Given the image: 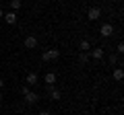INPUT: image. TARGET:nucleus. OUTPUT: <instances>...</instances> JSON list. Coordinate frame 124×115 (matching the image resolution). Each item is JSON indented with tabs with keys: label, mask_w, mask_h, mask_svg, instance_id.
Returning a JSON list of instances; mask_svg holds the SVG:
<instances>
[{
	"label": "nucleus",
	"mask_w": 124,
	"mask_h": 115,
	"mask_svg": "<svg viewBox=\"0 0 124 115\" xmlns=\"http://www.w3.org/2000/svg\"><path fill=\"white\" fill-rule=\"evenodd\" d=\"M2 86H4V80H2V78H0V89H2Z\"/></svg>",
	"instance_id": "17"
},
{
	"label": "nucleus",
	"mask_w": 124,
	"mask_h": 115,
	"mask_svg": "<svg viewBox=\"0 0 124 115\" xmlns=\"http://www.w3.org/2000/svg\"><path fill=\"white\" fill-rule=\"evenodd\" d=\"M79 62H81V64H87V62H89V53L81 51V53H79Z\"/></svg>",
	"instance_id": "13"
},
{
	"label": "nucleus",
	"mask_w": 124,
	"mask_h": 115,
	"mask_svg": "<svg viewBox=\"0 0 124 115\" xmlns=\"http://www.w3.org/2000/svg\"><path fill=\"white\" fill-rule=\"evenodd\" d=\"M0 101H2V93H0Z\"/></svg>",
	"instance_id": "19"
},
{
	"label": "nucleus",
	"mask_w": 124,
	"mask_h": 115,
	"mask_svg": "<svg viewBox=\"0 0 124 115\" xmlns=\"http://www.w3.org/2000/svg\"><path fill=\"white\" fill-rule=\"evenodd\" d=\"M21 4H23L21 0H10V8H13V13H15V10H19V8H21Z\"/></svg>",
	"instance_id": "12"
},
{
	"label": "nucleus",
	"mask_w": 124,
	"mask_h": 115,
	"mask_svg": "<svg viewBox=\"0 0 124 115\" xmlns=\"http://www.w3.org/2000/svg\"><path fill=\"white\" fill-rule=\"evenodd\" d=\"M122 78H124V70H122V68H116V70H114V80L120 82Z\"/></svg>",
	"instance_id": "8"
},
{
	"label": "nucleus",
	"mask_w": 124,
	"mask_h": 115,
	"mask_svg": "<svg viewBox=\"0 0 124 115\" xmlns=\"http://www.w3.org/2000/svg\"><path fill=\"white\" fill-rule=\"evenodd\" d=\"M25 101L29 103V105H33V103L39 101V97H37V93H27V95H25Z\"/></svg>",
	"instance_id": "6"
},
{
	"label": "nucleus",
	"mask_w": 124,
	"mask_h": 115,
	"mask_svg": "<svg viewBox=\"0 0 124 115\" xmlns=\"http://www.w3.org/2000/svg\"><path fill=\"white\" fill-rule=\"evenodd\" d=\"M99 33H101V37H112L114 35V25H112V23H103L101 29H99Z\"/></svg>",
	"instance_id": "2"
},
{
	"label": "nucleus",
	"mask_w": 124,
	"mask_h": 115,
	"mask_svg": "<svg viewBox=\"0 0 124 115\" xmlns=\"http://www.w3.org/2000/svg\"><path fill=\"white\" fill-rule=\"evenodd\" d=\"M116 51H118V53H122V51H124V43H118V47H116Z\"/></svg>",
	"instance_id": "15"
},
{
	"label": "nucleus",
	"mask_w": 124,
	"mask_h": 115,
	"mask_svg": "<svg viewBox=\"0 0 124 115\" xmlns=\"http://www.w3.org/2000/svg\"><path fill=\"white\" fill-rule=\"evenodd\" d=\"M2 19H4V21L8 23V25H15V23H17V13H13V10H10V13L2 14Z\"/></svg>",
	"instance_id": "5"
},
{
	"label": "nucleus",
	"mask_w": 124,
	"mask_h": 115,
	"mask_svg": "<svg viewBox=\"0 0 124 115\" xmlns=\"http://www.w3.org/2000/svg\"><path fill=\"white\" fill-rule=\"evenodd\" d=\"M56 82V74H54V72H48V74H46V84H54Z\"/></svg>",
	"instance_id": "10"
},
{
	"label": "nucleus",
	"mask_w": 124,
	"mask_h": 115,
	"mask_svg": "<svg viewBox=\"0 0 124 115\" xmlns=\"http://www.w3.org/2000/svg\"><path fill=\"white\" fill-rule=\"evenodd\" d=\"M91 58H93V60H101V58H103V49H93V51H91Z\"/></svg>",
	"instance_id": "7"
},
{
	"label": "nucleus",
	"mask_w": 124,
	"mask_h": 115,
	"mask_svg": "<svg viewBox=\"0 0 124 115\" xmlns=\"http://www.w3.org/2000/svg\"><path fill=\"white\" fill-rule=\"evenodd\" d=\"M23 43H25V47H27V49H33V47H37V37H33V35H27Z\"/></svg>",
	"instance_id": "3"
},
{
	"label": "nucleus",
	"mask_w": 124,
	"mask_h": 115,
	"mask_svg": "<svg viewBox=\"0 0 124 115\" xmlns=\"http://www.w3.org/2000/svg\"><path fill=\"white\" fill-rule=\"evenodd\" d=\"M58 58H60V49H46L44 53H41V60H44V62H52V60H58Z\"/></svg>",
	"instance_id": "1"
},
{
	"label": "nucleus",
	"mask_w": 124,
	"mask_h": 115,
	"mask_svg": "<svg viewBox=\"0 0 124 115\" xmlns=\"http://www.w3.org/2000/svg\"><path fill=\"white\" fill-rule=\"evenodd\" d=\"M39 115H50V111H41V113Z\"/></svg>",
	"instance_id": "16"
},
{
	"label": "nucleus",
	"mask_w": 124,
	"mask_h": 115,
	"mask_svg": "<svg viewBox=\"0 0 124 115\" xmlns=\"http://www.w3.org/2000/svg\"><path fill=\"white\" fill-rule=\"evenodd\" d=\"M2 14H4V13H2V8H0V19H2Z\"/></svg>",
	"instance_id": "18"
},
{
	"label": "nucleus",
	"mask_w": 124,
	"mask_h": 115,
	"mask_svg": "<svg viewBox=\"0 0 124 115\" xmlns=\"http://www.w3.org/2000/svg\"><path fill=\"white\" fill-rule=\"evenodd\" d=\"M79 49H81V51H85V53H87L89 51V49H91V45H89V41H81V43H79Z\"/></svg>",
	"instance_id": "11"
},
{
	"label": "nucleus",
	"mask_w": 124,
	"mask_h": 115,
	"mask_svg": "<svg viewBox=\"0 0 124 115\" xmlns=\"http://www.w3.org/2000/svg\"><path fill=\"white\" fill-rule=\"evenodd\" d=\"M27 82L29 84H37V74L35 72H29V74H27Z\"/></svg>",
	"instance_id": "9"
},
{
	"label": "nucleus",
	"mask_w": 124,
	"mask_h": 115,
	"mask_svg": "<svg viewBox=\"0 0 124 115\" xmlns=\"http://www.w3.org/2000/svg\"><path fill=\"white\" fill-rule=\"evenodd\" d=\"M50 97H52L54 101H58V99H60L62 95H60V90H56V89H52V93H50Z\"/></svg>",
	"instance_id": "14"
},
{
	"label": "nucleus",
	"mask_w": 124,
	"mask_h": 115,
	"mask_svg": "<svg viewBox=\"0 0 124 115\" xmlns=\"http://www.w3.org/2000/svg\"><path fill=\"white\" fill-rule=\"evenodd\" d=\"M99 17H101V10H99V8H95V6L89 8V13H87V19H89V21H97Z\"/></svg>",
	"instance_id": "4"
}]
</instances>
